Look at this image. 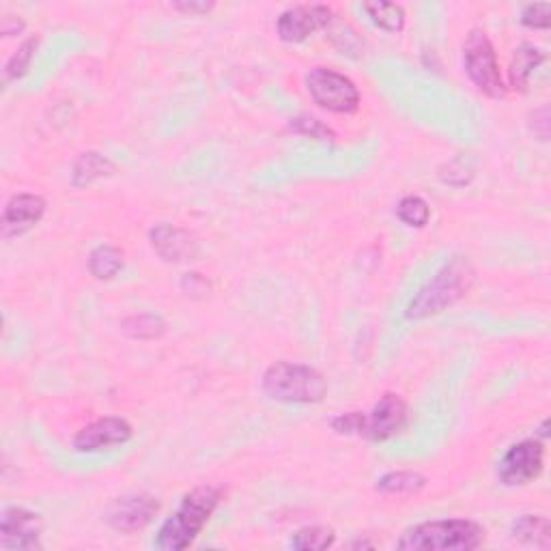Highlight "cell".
<instances>
[{
    "mask_svg": "<svg viewBox=\"0 0 551 551\" xmlns=\"http://www.w3.org/2000/svg\"><path fill=\"white\" fill-rule=\"evenodd\" d=\"M158 513V498L149 496V493H130V496L117 498L106 508V521L112 530L132 534L147 528Z\"/></svg>",
    "mask_w": 551,
    "mask_h": 551,
    "instance_id": "cell-8",
    "label": "cell"
},
{
    "mask_svg": "<svg viewBox=\"0 0 551 551\" xmlns=\"http://www.w3.org/2000/svg\"><path fill=\"white\" fill-rule=\"evenodd\" d=\"M362 9L369 13V18L375 26L384 28L388 33H401L405 26V11L401 5L384 3V0H377V3H364Z\"/></svg>",
    "mask_w": 551,
    "mask_h": 551,
    "instance_id": "cell-20",
    "label": "cell"
},
{
    "mask_svg": "<svg viewBox=\"0 0 551 551\" xmlns=\"http://www.w3.org/2000/svg\"><path fill=\"white\" fill-rule=\"evenodd\" d=\"M463 67L468 72L470 80L476 84L478 91L493 97V100H502L508 93V87L500 74V63L493 48L491 39L485 31L474 28L463 44Z\"/></svg>",
    "mask_w": 551,
    "mask_h": 551,
    "instance_id": "cell-5",
    "label": "cell"
},
{
    "mask_svg": "<svg viewBox=\"0 0 551 551\" xmlns=\"http://www.w3.org/2000/svg\"><path fill=\"white\" fill-rule=\"evenodd\" d=\"M485 528L470 519L425 521L409 528L397 541L403 551H472L485 543Z\"/></svg>",
    "mask_w": 551,
    "mask_h": 551,
    "instance_id": "cell-3",
    "label": "cell"
},
{
    "mask_svg": "<svg viewBox=\"0 0 551 551\" xmlns=\"http://www.w3.org/2000/svg\"><path fill=\"white\" fill-rule=\"evenodd\" d=\"M222 500V491L211 485L194 487L183 496L177 511L168 517L155 536V547L164 551H181L190 547L203 532Z\"/></svg>",
    "mask_w": 551,
    "mask_h": 551,
    "instance_id": "cell-1",
    "label": "cell"
},
{
    "mask_svg": "<svg viewBox=\"0 0 551 551\" xmlns=\"http://www.w3.org/2000/svg\"><path fill=\"white\" fill-rule=\"evenodd\" d=\"M397 216L403 224L412 226V229H422L431 220V207L420 196H405L397 205Z\"/></svg>",
    "mask_w": 551,
    "mask_h": 551,
    "instance_id": "cell-23",
    "label": "cell"
},
{
    "mask_svg": "<svg viewBox=\"0 0 551 551\" xmlns=\"http://www.w3.org/2000/svg\"><path fill=\"white\" fill-rule=\"evenodd\" d=\"M132 425L125 418L104 416L91 425L82 427L74 437V448L78 452H100L115 446H123L132 440Z\"/></svg>",
    "mask_w": 551,
    "mask_h": 551,
    "instance_id": "cell-12",
    "label": "cell"
},
{
    "mask_svg": "<svg viewBox=\"0 0 551 551\" xmlns=\"http://www.w3.org/2000/svg\"><path fill=\"white\" fill-rule=\"evenodd\" d=\"M427 478L418 472H390L377 480L375 489L386 496H409V493H418L425 489Z\"/></svg>",
    "mask_w": 551,
    "mask_h": 551,
    "instance_id": "cell-18",
    "label": "cell"
},
{
    "mask_svg": "<svg viewBox=\"0 0 551 551\" xmlns=\"http://www.w3.org/2000/svg\"><path fill=\"white\" fill-rule=\"evenodd\" d=\"M364 427V414L349 412L332 420V429L341 435H362Z\"/></svg>",
    "mask_w": 551,
    "mask_h": 551,
    "instance_id": "cell-27",
    "label": "cell"
},
{
    "mask_svg": "<svg viewBox=\"0 0 551 551\" xmlns=\"http://www.w3.org/2000/svg\"><path fill=\"white\" fill-rule=\"evenodd\" d=\"M545 61V54L536 48L534 44H521L511 61V69H508V78H511V87L517 91H526L534 69Z\"/></svg>",
    "mask_w": 551,
    "mask_h": 551,
    "instance_id": "cell-16",
    "label": "cell"
},
{
    "mask_svg": "<svg viewBox=\"0 0 551 551\" xmlns=\"http://www.w3.org/2000/svg\"><path fill=\"white\" fill-rule=\"evenodd\" d=\"M41 519L26 508H7L0 519V547L7 551L41 549Z\"/></svg>",
    "mask_w": 551,
    "mask_h": 551,
    "instance_id": "cell-11",
    "label": "cell"
},
{
    "mask_svg": "<svg viewBox=\"0 0 551 551\" xmlns=\"http://www.w3.org/2000/svg\"><path fill=\"white\" fill-rule=\"evenodd\" d=\"M173 7L179 11H186V13H207L214 5L211 3H175Z\"/></svg>",
    "mask_w": 551,
    "mask_h": 551,
    "instance_id": "cell-28",
    "label": "cell"
},
{
    "mask_svg": "<svg viewBox=\"0 0 551 551\" xmlns=\"http://www.w3.org/2000/svg\"><path fill=\"white\" fill-rule=\"evenodd\" d=\"M123 270V252L115 246H97L89 254V272L97 280H112Z\"/></svg>",
    "mask_w": 551,
    "mask_h": 551,
    "instance_id": "cell-19",
    "label": "cell"
},
{
    "mask_svg": "<svg viewBox=\"0 0 551 551\" xmlns=\"http://www.w3.org/2000/svg\"><path fill=\"white\" fill-rule=\"evenodd\" d=\"M37 44H39L37 37H28L22 41V46L16 50V54H13L5 65V82L18 80L28 72V65H31V61H33Z\"/></svg>",
    "mask_w": 551,
    "mask_h": 551,
    "instance_id": "cell-24",
    "label": "cell"
},
{
    "mask_svg": "<svg viewBox=\"0 0 551 551\" xmlns=\"http://www.w3.org/2000/svg\"><path fill=\"white\" fill-rule=\"evenodd\" d=\"M336 543V534L328 526H306L293 534L291 547L298 551H323Z\"/></svg>",
    "mask_w": 551,
    "mask_h": 551,
    "instance_id": "cell-21",
    "label": "cell"
},
{
    "mask_svg": "<svg viewBox=\"0 0 551 551\" xmlns=\"http://www.w3.org/2000/svg\"><path fill=\"white\" fill-rule=\"evenodd\" d=\"M545 448L539 440H524L508 448L498 463V480L506 487H521L536 480L543 472Z\"/></svg>",
    "mask_w": 551,
    "mask_h": 551,
    "instance_id": "cell-7",
    "label": "cell"
},
{
    "mask_svg": "<svg viewBox=\"0 0 551 551\" xmlns=\"http://www.w3.org/2000/svg\"><path fill=\"white\" fill-rule=\"evenodd\" d=\"M112 173H115V164H112L106 155L97 153V151L80 153L74 162V168H72V186L87 188L97 179L110 177Z\"/></svg>",
    "mask_w": 551,
    "mask_h": 551,
    "instance_id": "cell-15",
    "label": "cell"
},
{
    "mask_svg": "<svg viewBox=\"0 0 551 551\" xmlns=\"http://www.w3.org/2000/svg\"><path fill=\"white\" fill-rule=\"evenodd\" d=\"M153 250L160 254L166 263H183L196 257V242L190 233L177 229L173 224H158L149 233Z\"/></svg>",
    "mask_w": 551,
    "mask_h": 551,
    "instance_id": "cell-14",
    "label": "cell"
},
{
    "mask_svg": "<svg viewBox=\"0 0 551 551\" xmlns=\"http://www.w3.org/2000/svg\"><path fill=\"white\" fill-rule=\"evenodd\" d=\"M513 539L524 545H534L539 549H549L551 543V526L549 519L543 515H521L513 528Z\"/></svg>",
    "mask_w": 551,
    "mask_h": 551,
    "instance_id": "cell-17",
    "label": "cell"
},
{
    "mask_svg": "<svg viewBox=\"0 0 551 551\" xmlns=\"http://www.w3.org/2000/svg\"><path fill=\"white\" fill-rule=\"evenodd\" d=\"M291 130L293 132H298L302 136H310V138H315V140H334V132L330 130L328 125H323L319 119L315 117H298V119H291Z\"/></svg>",
    "mask_w": 551,
    "mask_h": 551,
    "instance_id": "cell-25",
    "label": "cell"
},
{
    "mask_svg": "<svg viewBox=\"0 0 551 551\" xmlns=\"http://www.w3.org/2000/svg\"><path fill=\"white\" fill-rule=\"evenodd\" d=\"M121 328L127 336L138 338V341H151L166 332V323L158 315H132L123 319Z\"/></svg>",
    "mask_w": 551,
    "mask_h": 551,
    "instance_id": "cell-22",
    "label": "cell"
},
{
    "mask_svg": "<svg viewBox=\"0 0 551 551\" xmlns=\"http://www.w3.org/2000/svg\"><path fill=\"white\" fill-rule=\"evenodd\" d=\"M263 392L272 401L289 405H313L323 401L328 384L323 375L306 364L276 362L263 375Z\"/></svg>",
    "mask_w": 551,
    "mask_h": 551,
    "instance_id": "cell-4",
    "label": "cell"
},
{
    "mask_svg": "<svg viewBox=\"0 0 551 551\" xmlns=\"http://www.w3.org/2000/svg\"><path fill=\"white\" fill-rule=\"evenodd\" d=\"M306 91L323 110L336 115H351L360 108V91L356 82L328 67H315L306 74Z\"/></svg>",
    "mask_w": 551,
    "mask_h": 551,
    "instance_id": "cell-6",
    "label": "cell"
},
{
    "mask_svg": "<svg viewBox=\"0 0 551 551\" xmlns=\"http://www.w3.org/2000/svg\"><path fill=\"white\" fill-rule=\"evenodd\" d=\"M334 13L326 5H298L280 13L278 35L287 44H302L310 35L326 28Z\"/></svg>",
    "mask_w": 551,
    "mask_h": 551,
    "instance_id": "cell-10",
    "label": "cell"
},
{
    "mask_svg": "<svg viewBox=\"0 0 551 551\" xmlns=\"http://www.w3.org/2000/svg\"><path fill=\"white\" fill-rule=\"evenodd\" d=\"M407 422V403L399 394H384L369 414H364L362 435L371 442H386L403 431Z\"/></svg>",
    "mask_w": 551,
    "mask_h": 551,
    "instance_id": "cell-9",
    "label": "cell"
},
{
    "mask_svg": "<svg viewBox=\"0 0 551 551\" xmlns=\"http://www.w3.org/2000/svg\"><path fill=\"white\" fill-rule=\"evenodd\" d=\"M474 282V267L468 259L455 257L444 263L425 287H422L412 302L407 304L405 319L418 321L442 313L448 306L459 302L470 291Z\"/></svg>",
    "mask_w": 551,
    "mask_h": 551,
    "instance_id": "cell-2",
    "label": "cell"
},
{
    "mask_svg": "<svg viewBox=\"0 0 551 551\" xmlns=\"http://www.w3.org/2000/svg\"><path fill=\"white\" fill-rule=\"evenodd\" d=\"M46 214V201L39 194H16L5 205L3 220H0V235L3 239L20 237L41 222Z\"/></svg>",
    "mask_w": 551,
    "mask_h": 551,
    "instance_id": "cell-13",
    "label": "cell"
},
{
    "mask_svg": "<svg viewBox=\"0 0 551 551\" xmlns=\"http://www.w3.org/2000/svg\"><path fill=\"white\" fill-rule=\"evenodd\" d=\"M521 24L534 31H547L551 26V5L549 3H534L521 11Z\"/></svg>",
    "mask_w": 551,
    "mask_h": 551,
    "instance_id": "cell-26",
    "label": "cell"
}]
</instances>
